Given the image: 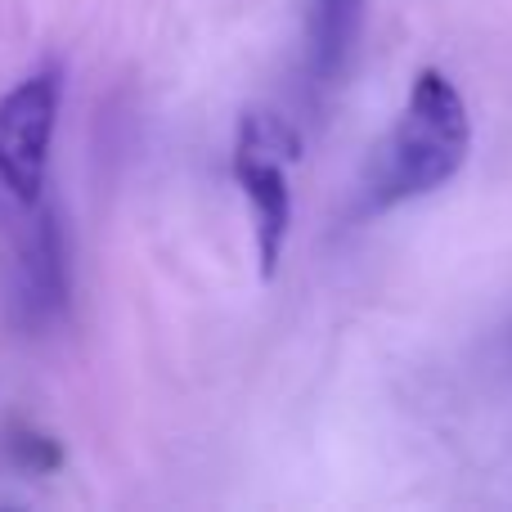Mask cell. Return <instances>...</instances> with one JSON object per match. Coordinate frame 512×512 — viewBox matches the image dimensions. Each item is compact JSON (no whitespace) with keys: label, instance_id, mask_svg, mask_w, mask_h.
Here are the masks:
<instances>
[{"label":"cell","instance_id":"obj_1","mask_svg":"<svg viewBox=\"0 0 512 512\" xmlns=\"http://www.w3.org/2000/svg\"><path fill=\"white\" fill-rule=\"evenodd\" d=\"M468 149L472 117L459 86L436 68L418 72L405 113L391 126L387 144L378 149V162H373V180L364 189L369 212H387V207L414 203V198L445 189L463 171Z\"/></svg>","mask_w":512,"mask_h":512},{"label":"cell","instance_id":"obj_2","mask_svg":"<svg viewBox=\"0 0 512 512\" xmlns=\"http://www.w3.org/2000/svg\"><path fill=\"white\" fill-rule=\"evenodd\" d=\"M301 158V140L283 117L270 113H243L239 140H234V180L252 207V234H256V261L261 279H274L283 261V243L292 230V162Z\"/></svg>","mask_w":512,"mask_h":512},{"label":"cell","instance_id":"obj_3","mask_svg":"<svg viewBox=\"0 0 512 512\" xmlns=\"http://www.w3.org/2000/svg\"><path fill=\"white\" fill-rule=\"evenodd\" d=\"M63 77L54 68L32 72L0 95V194L14 203H41L50 144L59 126Z\"/></svg>","mask_w":512,"mask_h":512},{"label":"cell","instance_id":"obj_4","mask_svg":"<svg viewBox=\"0 0 512 512\" xmlns=\"http://www.w3.org/2000/svg\"><path fill=\"white\" fill-rule=\"evenodd\" d=\"M364 27V0H315L310 14V77L315 86H337Z\"/></svg>","mask_w":512,"mask_h":512},{"label":"cell","instance_id":"obj_5","mask_svg":"<svg viewBox=\"0 0 512 512\" xmlns=\"http://www.w3.org/2000/svg\"><path fill=\"white\" fill-rule=\"evenodd\" d=\"M9 454H14V463L27 472H54L63 463L59 441H50V436H41V432H14Z\"/></svg>","mask_w":512,"mask_h":512}]
</instances>
